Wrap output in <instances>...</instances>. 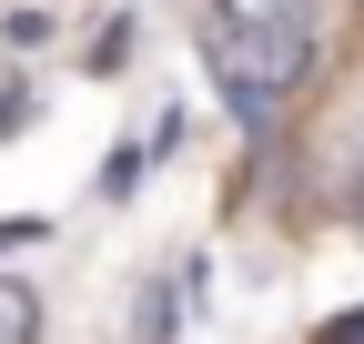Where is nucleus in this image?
<instances>
[{"label": "nucleus", "mask_w": 364, "mask_h": 344, "mask_svg": "<svg viewBox=\"0 0 364 344\" xmlns=\"http://www.w3.org/2000/svg\"><path fill=\"white\" fill-rule=\"evenodd\" d=\"M0 344H41V294L0 274Z\"/></svg>", "instance_id": "obj_3"}, {"label": "nucleus", "mask_w": 364, "mask_h": 344, "mask_svg": "<svg viewBox=\"0 0 364 344\" xmlns=\"http://www.w3.org/2000/svg\"><path fill=\"white\" fill-rule=\"evenodd\" d=\"M203 61H213L223 102L243 122H273L314 71V31H223V21H203Z\"/></svg>", "instance_id": "obj_1"}, {"label": "nucleus", "mask_w": 364, "mask_h": 344, "mask_svg": "<svg viewBox=\"0 0 364 344\" xmlns=\"http://www.w3.org/2000/svg\"><path fill=\"white\" fill-rule=\"evenodd\" d=\"M203 21H223V31H314V0H213Z\"/></svg>", "instance_id": "obj_2"}, {"label": "nucleus", "mask_w": 364, "mask_h": 344, "mask_svg": "<svg viewBox=\"0 0 364 344\" xmlns=\"http://www.w3.org/2000/svg\"><path fill=\"white\" fill-rule=\"evenodd\" d=\"M324 344H364V314H354V324H334V334H324Z\"/></svg>", "instance_id": "obj_4"}]
</instances>
